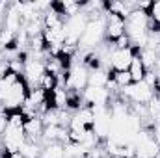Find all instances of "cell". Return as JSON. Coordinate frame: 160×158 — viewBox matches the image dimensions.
Wrapping results in <instances>:
<instances>
[{"label":"cell","instance_id":"13","mask_svg":"<svg viewBox=\"0 0 160 158\" xmlns=\"http://www.w3.org/2000/svg\"><path fill=\"white\" fill-rule=\"evenodd\" d=\"M41 151H43L41 143H38V141H30V140H26V143L21 147V153L24 155V158H39Z\"/></svg>","mask_w":160,"mask_h":158},{"label":"cell","instance_id":"4","mask_svg":"<svg viewBox=\"0 0 160 158\" xmlns=\"http://www.w3.org/2000/svg\"><path fill=\"white\" fill-rule=\"evenodd\" d=\"M140 52V48L134 47H125V48H114L110 58H108V65L110 71H128L134 56Z\"/></svg>","mask_w":160,"mask_h":158},{"label":"cell","instance_id":"1","mask_svg":"<svg viewBox=\"0 0 160 158\" xmlns=\"http://www.w3.org/2000/svg\"><path fill=\"white\" fill-rule=\"evenodd\" d=\"M102 41H106L104 17L88 21V26H86V30H84V36H82V39H80V43H78V50H82V52L95 50Z\"/></svg>","mask_w":160,"mask_h":158},{"label":"cell","instance_id":"11","mask_svg":"<svg viewBox=\"0 0 160 158\" xmlns=\"http://www.w3.org/2000/svg\"><path fill=\"white\" fill-rule=\"evenodd\" d=\"M158 56H160L158 52H155V50H151V48H142V50L138 52V58L142 60V63H143V67H145L147 71H153V69H155Z\"/></svg>","mask_w":160,"mask_h":158},{"label":"cell","instance_id":"9","mask_svg":"<svg viewBox=\"0 0 160 158\" xmlns=\"http://www.w3.org/2000/svg\"><path fill=\"white\" fill-rule=\"evenodd\" d=\"M128 75H130V78H132V84L143 82L145 75H147V69L143 67V63H142V60L138 58V54L134 56V60H132V63H130V67H128Z\"/></svg>","mask_w":160,"mask_h":158},{"label":"cell","instance_id":"14","mask_svg":"<svg viewBox=\"0 0 160 158\" xmlns=\"http://www.w3.org/2000/svg\"><path fill=\"white\" fill-rule=\"evenodd\" d=\"M149 19L160 28V2H153V7L149 9Z\"/></svg>","mask_w":160,"mask_h":158},{"label":"cell","instance_id":"16","mask_svg":"<svg viewBox=\"0 0 160 158\" xmlns=\"http://www.w3.org/2000/svg\"><path fill=\"white\" fill-rule=\"evenodd\" d=\"M6 128H8V114L4 110H0V138L4 136Z\"/></svg>","mask_w":160,"mask_h":158},{"label":"cell","instance_id":"2","mask_svg":"<svg viewBox=\"0 0 160 158\" xmlns=\"http://www.w3.org/2000/svg\"><path fill=\"white\" fill-rule=\"evenodd\" d=\"M86 26H88V17L82 11L77 13V15H73V17H69V19H65L63 21V34H65V43L63 45L78 47Z\"/></svg>","mask_w":160,"mask_h":158},{"label":"cell","instance_id":"5","mask_svg":"<svg viewBox=\"0 0 160 158\" xmlns=\"http://www.w3.org/2000/svg\"><path fill=\"white\" fill-rule=\"evenodd\" d=\"M110 101H112V93L106 89V87H93V86H88L84 91H82V102L86 106H110Z\"/></svg>","mask_w":160,"mask_h":158},{"label":"cell","instance_id":"10","mask_svg":"<svg viewBox=\"0 0 160 158\" xmlns=\"http://www.w3.org/2000/svg\"><path fill=\"white\" fill-rule=\"evenodd\" d=\"M39 158H65V145L58 143V141L47 143V145H43Z\"/></svg>","mask_w":160,"mask_h":158},{"label":"cell","instance_id":"12","mask_svg":"<svg viewBox=\"0 0 160 158\" xmlns=\"http://www.w3.org/2000/svg\"><path fill=\"white\" fill-rule=\"evenodd\" d=\"M110 80L116 84L118 89H123V87L132 84V78H130L128 71H110Z\"/></svg>","mask_w":160,"mask_h":158},{"label":"cell","instance_id":"17","mask_svg":"<svg viewBox=\"0 0 160 158\" xmlns=\"http://www.w3.org/2000/svg\"><path fill=\"white\" fill-rule=\"evenodd\" d=\"M4 158H24V155L21 151H17V153H4Z\"/></svg>","mask_w":160,"mask_h":158},{"label":"cell","instance_id":"8","mask_svg":"<svg viewBox=\"0 0 160 158\" xmlns=\"http://www.w3.org/2000/svg\"><path fill=\"white\" fill-rule=\"evenodd\" d=\"M110 80V71L101 67V69H93L88 73V86H93V87H106Z\"/></svg>","mask_w":160,"mask_h":158},{"label":"cell","instance_id":"3","mask_svg":"<svg viewBox=\"0 0 160 158\" xmlns=\"http://www.w3.org/2000/svg\"><path fill=\"white\" fill-rule=\"evenodd\" d=\"M47 73L45 67V60L34 54H26L24 58V71H22V78L28 84V87H38L39 80L43 78V75Z\"/></svg>","mask_w":160,"mask_h":158},{"label":"cell","instance_id":"7","mask_svg":"<svg viewBox=\"0 0 160 158\" xmlns=\"http://www.w3.org/2000/svg\"><path fill=\"white\" fill-rule=\"evenodd\" d=\"M43 130H45V125L41 121L39 116L36 117H30L24 121V134L30 141H38L41 143V138H43Z\"/></svg>","mask_w":160,"mask_h":158},{"label":"cell","instance_id":"18","mask_svg":"<svg viewBox=\"0 0 160 158\" xmlns=\"http://www.w3.org/2000/svg\"><path fill=\"white\" fill-rule=\"evenodd\" d=\"M2 56H4V50H2V47H0V62H2Z\"/></svg>","mask_w":160,"mask_h":158},{"label":"cell","instance_id":"6","mask_svg":"<svg viewBox=\"0 0 160 158\" xmlns=\"http://www.w3.org/2000/svg\"><path fill=\"white\" fill-rule=\"evenodd\" d=\"M104 24H106V41L116 43L127 32V21L116 13H104Z\"/></svg>","mask_w":160,"mask_h":158},{"label":"cell","instance_id":"15","mask_svg":"<svg viewBox=\"0 0 160 158\" xmlns=\"http://www.w3.org/2000/svg\"><path fill=\"white\" fill-rule=\"evenodd\" d=\"M151 134H153V140L157 141V145L160 147V119L153 123V126H151Z\"/></svg>","mask_w":160,"mask_h":158}]
</instances>
